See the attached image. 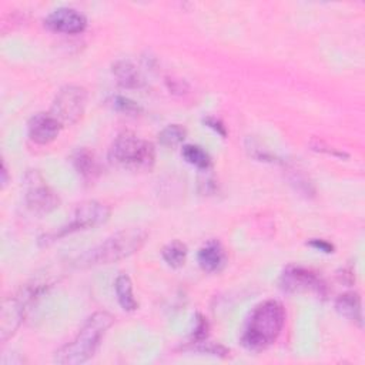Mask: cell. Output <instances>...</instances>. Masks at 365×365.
Here are the masks:
<instances>
[{
    "instance_id": "obj_5",
    "label": "cell",
    "mask_w": 365,
    "mask_h": 365,
    "mask_svg": "<svg viewBox=\"0 0 365 365\" xmlns=\"http://www.w3.org/2000/svg\"><path fill=\"white\" fill-rule=\"evenodd\" d=\"M108 217H110L108 205H106L100 201H96V200L81 202L74 210V214L67 224L61 225L60 228H57L53 232L46 234L43 238H40V242L48 244V242L56 241L57 238H61L67 234L81 231V230L94 228L97 225L104 224L108 220Z\"/></svg>"
},
{
    "instance_id": "obj_18",
    "label": "cell",
    "mask_w": 365,
    "mask_h": 365,
    "mask_svg": "<svg viewBox=\"0 0 365 365\" xmlns=\"http://www.w3.org/2000/svg\"><path fill=\"white\" fill-rule=\"evenodd\" d=\"M161 257L170 267L178 268L185 261L187 247L180 241H171L161 250Z\"/></svg>"
},
{
    "instance_id": "obj_8",
    "label": "cell",
    "mask_w": 365,
    "mask_h": 365,
    "mask_svg": "<svg viewBox=\"0 0 365 365\" xmlns=\"http://www.w3.org/2000/svg\"><path fill=\"white\" fill-rule=\"evenodd\" d=\"M24 200L27 207L37 214H47L58 207L57 194L46 184L37 171H29L24 178Z\"/></svg>"
},
{
    "instance_id": "obj_15",
    "label": "cell",
    "mask_w": 365,
    "mask_h": 365,
    "mask_svg": "<svg viewBox=\"0 0 365 365\" xmlns=\"http://www.w3.org/2000/svg\"><path fill=\"white\" fill-rule=\"evenodd\" d=\"M114 289H115V295H117V301L120 304V307L124 311H134L137 308V301L134 298L133 294V284L128 275L125 274H120L115 278L114 282Z\"/></svg>"
},
{
    "instance_id": "obj_20",
    "label": "cell",
    "mask_w": 365,
    "mask_h": 365,
    "mask_svg": "<svg viewBox=\"0 0 365 365\" xmlns=\"http://www.w3.org/2000/svg\"><path fill=\"white\" fill-rule=\"evenodd\" d=\"M110 104L114 110H117L120 113H125V114H137L141 111V107L135 101H133L127 97H123V96H114L111 98Z\"/></svg>"
},
{
    "instance_id": "obj_11",
    "label": "cell",
    "mask_w": 365,
    "mask_h": 365,
    "mask_svg": "<svg viewBox=\"0 0 365 365\" xmlns=\"http://www.w3.org/2000/svg\"><path fill=\"white\" fill-rule=\"evenodd\" d=\"M61 127L51 113H37L30 118L27 133L36 144H48L58 135Z\"/></svg>"
},
{
    "instance_id": "obj_22",
    "label": "cell",
    "mask_w": 365,
    "mask_h": 365,
    "mask_svg": "<svg viewBox=\"0 0 365 365\" xmlns=\"http://www.w3.org/2000/svg\"><path fill=\"white\" fill-rule=\"evenodd\" d=\"M308 245H311V247H314L315 250H319V251H322V252H332V250H334V245H332V244H329V242L325 241V240H318V238L311 240V241L308 242Z\"/></svg>"
},
{
    "instance_id": "obj_13",
    "label": "cell",
    "mask_w": 365,
    "mask_h": 365,
    "mask_svg": "<svg viewBox=\"0 0 365 365\" xmlns=\"http://www.w3.org/2000/svg\"><path fill=\"white\" fill-rule=\"evenodd\" d=\"M335 309L341 317L362 327V308L361 298L358 294L346 292L339 295L338 299L335 301Z\"/></svg>"
},
{
    "instance_id": "obj_12",
    "label": "cell",
    "mask_w": 365,
    "mask_h": 365,
    "mask_svg": "<svg viewBox=\"0 0 365 365\" xmlns=\"http://www.w3.org/2000/svg\"><path fill=\"white\" fill-rule=\"evenodd\" d=\"M198 264L205 272H215L225 264V251L218 241H208L197 254Z\"/></svg>"
},
{
    "instance_id": "obj_1",
    "label": "cell",
    "mask_w": 365,
    "mask_h": 365,
    "mask_svg": "<svg viewBox=\"0 0 365 365\" xmlns=\"http://www.w3.org/2000/svg\"><path fill=\"white\" fill-rule=\"evenodd\" d=\"M285 324V309L279 301L267 299L254 307L241 331V345L248 351H262L279 336Z\"/></svg>"
},
{
    "instance_id": "obj_3",
    "label": "cell",
    "mask_w": 365,
    "mask_h": 365,
    "mask_svg": "<svg viewBox=\"0 0 365 365\" xmlns=\"http://www.w3.org/2000/svg\"><path fill=\"white\" fill-rule=\"evenodd\" d=\"M147 238V232L143 228L133 227L124 228L108 238H106L98 245L87 250L78 255L73 265L76 268H88L101 264H111L123 258L130 257L138 251Z\"/></svg>"
},
{
    "instance_id": "obj_16",
    "label": "cell",
    "mask_w": 365,
    "mask_h": 365,
    "mask_svg": "<svg viewBox=\"0 0 365 365\" xmlns=\"http://www.w3.org/2000/svg\"><path fill=\"white\" fill-rule=\"evenodd\" d=\"M73 164L77 173L87 180L94 178L98 173V164L94 154L86 148H78L73 154Z\"/></svg>"
},
{
    "instance_id": "obj_14",
    "label": "cell",
    "mask_w": 365,
    "mask_h": 365,
    "mask_svg": "<svg viewBox=\"0 0 365 365\" xmlns=\"http://www.w3.org/2000/svg\"><path fill=\"white\" fill-rule=\"evenodd\" d=\"M113 74L120 86L125 88H137L143 86V77L137 67L128 60H118L113 64Z\"/></svg>"
},
{
    "instance_id": "obj_17",
    "label": "cell",
    "mask_w": 365,
    "mask_h": 365,
    "mask_svg": "<svg viewBox=\"0 0 365 365\" xmlns=\"http://www.w3.org/2000/svg\"><path fill=\"white\" fill-rule=\"evenodd\" d=\"M181 155L187 163L191 165L200 168V170H208L211 167V157L210 154L200 145L194 144H185L181 150Z\"/></svg>"
},
{
    "instance_id": "obj_19",
    "label": "cell",
    "mask_w": 365,
    "mask_h": 365,
    "mask_svg": "<svg viewBox=\"0 0 365 365\" xmlns=\"http://www.w3.org/2000/svg\"><path fill=\"white\" fill-rule=\"evenodd\" d=\"M185 128L180 124H170L158 133V141L164 147H177L185 138Z\"/></svg>"
},
{
    "instance_id": "obj_23",
    "label": "cell",
    "mask_w": 365,
    "mask_h": 365,
    "mask_svg": "<svg viewBox=\"0 0 365 365\" xmlns=\"http://www.w3.org/2000/svg\"><path fill=\"white\" fill-rule=\"evenodd\" d=\"M204 123L208 125V127H211V128H214L217 133H220L221 135H225V128H224V125L218 121V120H215V118H205L204 120Z\"/></svg>"
},
{
    "instance_id": "obj_10",
    "label": "cell",
    "mask_w": 365,
    "mask_h": 365,
    "mask_svg": "<svg viewBox=\"0 0 365 365\" xmlns=\"http://www.w3.org/2000/svg\"><path fill=\"white\" fill-rule=\"evenodd\" d=\"M44 23L50 30L66 34L81 33L87 26L86 17L71 7H60L53 10L46 17Z\"/></svg>"
},
{
    "instance_id": "obj_9",
    "label": "cell",
    "mask_w": 365,
    "mask_h": 365,
    "mask_svg": "<svg viewBox=\"0 0 365 365\" xmlns=\"http://www.w3.org/2000/svg\"><path fill=\"white\" fill-rule=\"evenodd\" d=\"M279 285L287 292H317L319 295L325 294V285L321 278L302 267L289 265L281 274Z\"/></svg>"
},
{
    "instance_id": "obj_2",
    "label": "cell",
    "mask_w": 365,
    "mask_h": 365,
    "mask_svg": "<svg viewBox=\"0 0 365 365\" xmlns=\"http://www.w3.org/2000/svg\"><path fill=\"white\" fill-rule=\"evenodd\" d=\"M113 322L111 314L106 311L94 312L87 318L74 339L56 351L54 362L60 365H80L91 359Z\"/></svg>"
},
{
    "instance_id": "obj_21",
    "label": "cell",
    "mask_w": 365,
    "mask_h": 365,
    "mask_svg": "<svg viewBox=\"0 0 365 365\" xmlns=\"http://www.w3.org/2000/svg\"><path fill=\"white\" fill-rule=\"evenodd\" d=\"M207 331H208V324H207L205 318L201 315H197L194 331H192V339L195 342L204 341L207 338Z\"/></svg>"
},
{
    "instance_id": "obj_7",
    "label": "cell",
    "mask_w": 365,
    "mask_h": 365,
    "mask_svg": "<svg viewBox=\"0 0 365 365\" xmlns=\"http://www.w3.org/2000/svg\"><path fill=\"white\" fill-rule=\"evenodd\" d=\"M86 103L87 91L80 86L68 84L57 91L50 113L58 120L63 127L71 125L83 117Z\"/></svg>"
},
{
    "instance_id": "obj_6",
    "label": "cell",
    "mask_w": 365,
    "mask_h": 365,
    "mask_svg": "<svg viewBox=\"0 0 365 365\" xmlns=\"http://www.w3.org/2000/svg\"><path fill=\"white\" fill-rule=\"evenodd\" d=\"M40 285L43 284L26 285L19 291V294L3 301L0 314V336L3 342L7 341L23 322L29 305L41 292Z\"/></svg>"
},
{
    "instance_id": "obj_4",
    "label": "cell",
    "mask_w": 365,
    "mask_h": 365,
    "mask_svg": "<svg viewBox=\"0 0 365 365\" xmlns=\"http://www.w3.org/2000/svg\"><path fill=\"white\" fill-rule=\"evenodd\" d=\"M110 157L123 168L145 171L154 164L155 150L150 141L133 133H123L111 144Z\"/></svg>"
},
{
    "instance_id": "obj_24",
    "label": "cell",
    "mask_w": 365,
    "mask_h": 365,
    "mask_svg": "<svg viewBox=\"0 0 365 365\" xmlns=\"http://www.w3.org/2000/svg\"><path fill=\"white\" fill-rule=\"evenodd\" d=\"M9 181V175H7V168H6V164L3 163L1 164V187H6Z\"/></svg>"
}]
</instances>
